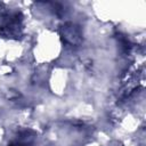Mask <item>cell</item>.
Segmentation results:
<instances>
[{
    "instance_id": "1",
    "label": "cell",
    "mask_w": 146,
    "mask_h": 146,
    "mask_svg": "<svg viewBox=\"0 0 146 146\" xmlns=\"http://www.w3.org/2000/svg\"><path fill=\"white\" fill-rule=\"evenodd\" d=\"M21 23H22V15L19 13H15V14L9 15L8 19L5 22V24L1 27H2V31L7 35L14 36V35H18Z\"/></svg>"
},
{
    "instance_id": "2",
    "label": "cell",
    "mask_w": 146,
    "mask_h": 146,
    "mask_svg": "<svg viewBox=\"0 0 146 146\" xmlns=\"http://www.w3.org/2000/svg\"><path fill=\"white\" fill-rule=\"evenodd\" d=\"M62 35L71 44H76L81 41V32L79 27L75 26L74 24H66L65 26H63Z\"/></svg>"
},
{
    "instance_id": "3",
    "label": "cell",
    "mask_w": 146,
    "mask_h": 146,
    "mask_svg": "<svg viewBox=\"0 0 146 146\" xmlns=\"http://www.w3.org/2000/svg\"><path fill=\"white\" fill-rule=\"evenodd\" d=\"M8 146H30V144L26 141H23V140H14Z\"/></svg>"
}]
</instances>
